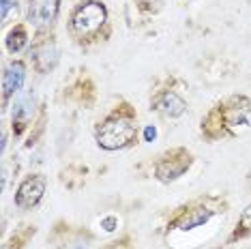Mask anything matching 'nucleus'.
Segmentation results:
<instances>
[{
  "instance_id": "9",
  "label": "nucleus",
  "mask_w": 251,
  "mask_h": 249,
  "mask_svg": "<svg viewBox=\"0 0 251 249\" xmlns=\"http://www.w3.org/2000/svg\"><path fill=\"white\" fill-rule=\"evenodd\" d=\"M32 60H35V67L41 73L52 71L56 67V62H58V48H56L52 41L37 45V48L32 50Z\"/></svg>"
},
{
  "instance_id": "14",
  "label": "nucleus",
  "mask_w": 251,
  "mask_h": 249,
  "mask_svg": "<svg viewBox=\"0 0 251 249\" xmlns=\"http://www.w3.org/2000/svg\"><path fill=\"white\" fill-rule=\"evenodd\" d=\"M11 9H18V0H2V7H0V15H2V20L9 18Z\"/></svg>"
},
{
  "instance_id": "4",
  "label": "nucleus",
  "mask_w": 251,
  "mask_h": 249,
  "mask_svg": "<svg viewBox=\"0 0 251 249\" xmlns=\"http://www.w3.org/2000/svg\"><path fill=\"white\" fill-rule=\"evenodd\" d=\"M45 185H48V180H45V176H41V174L26 178L24 183L20 185L18 194H15V204L20 208H32L35 204H39V200H41L45 194Z\"/></svg>"
},
{
  "instance_id": "13",
  "label": "nucleus",
  "mask_w": 251,
  "mask_h": 249,
  "mask_svg": "<svg viewBox=\"0 0 251 249\" xmlns=\"http://www.w3.org/2000/svg\"><path fill=\"white\" fill-rule=\"evenodd\" d=\"M238 228H241V234H247V232H251V204L243 211L241 222H238Z\"/></svg>"
},
{
  "instance_id": "15",
  "label": "nucleus",
  "mask_w": 251,
  "mask_h": 249,
  "mask_svg": "<svg viewBox=\"0 0 251 249\" xmlns=\"http://www.w3.org/2000/svg\"><path fill=\"white\" fill-rule=\"evenodd\" d=\"M144 138H146V142H152V140L157 138V129H155V127H146Z\"/></svg>"
},
{
  "instance_id": "8",
  "label": "nucleus",
  "mask_w": 251,
  "mask_h": 249,
  "mask_svg": "<svg viewBox=\"0 0 251 249\" xmlns=\"http://www.w3.org/2000/svg\"><path fill=\"white\" fill-rule=\"evenodd\" d=\"M152 107H155L157 112H161L163 116L178 118L180 114H185L187 103L176 93H161L159 97H155V101H152Z\"/></svg>"
},
{
  "instance_id": "7",
  "label": "nucleus",
  "mask_w": 251,
  "mask_h": 249,
  "mask_svg": "<svg viewBox=\"0 0 251 249\" xmlns=\"http://www.w3.org/2000/svg\"><path fill=\"white\" fill-rule=\"evenodd\" d=\"M24 77H26V67L22 65L20 60L11 62L4 69V75H2V99L7 101L11 95H15L18 90L22 88L24 84Z\"/></svg>"
},
{
  "instance_id": "3",
  "label": "nucleus",
  "mask_w": 251,
  "mask_h": 249,
  "mask_svg": "<svg viewBox=\"0 0 251 249\" xmlns=\"http://www.w3.org/2000/svg\"><path fill=\"white\" fill-rule=\"evenodd\" d=\"M191 166V157L185 150H174L165 155L161 161L157 163V176L161 180H174L185 174V170Z\"/></svg>"
},
{
  "instance_id": "6",
  "label": "nucleus",
  "mask_w": 251,
  "mask_h": 249,
  "mask_svg": "<svg viewBox=\"0 0 251 249\" xmlns=\"http://www.w3.org/2000/svg\"><path fill=\"white\" fill-rule=\"evenodd\" d=\"M58 13V0H32L28 9V20L35 28H48L56 20Z\"/></svg>"
},
{
  "instance_id": "10",
  "label": "nucleus",
  "mask_w": 251,
  "mask_h": 249,
  "mask_svg": "<svg viewBox=\"0 0 251 249\" xmlns=\"http://www.w3.org/2000/svg\"><path fill=\"white\" fill-rule=\"evenodd\" d=\"M213 217V211H206V208H198V211H189V215L180 219V230H191V228H198V225L206 224L208 219Z\"/></svg>"
},
{
  "instance_id": "1",
  "label": "nucleus",
  "mask_w": 251,
  "mask_h": 249,
  "mask_svg": "<svg viewBox=\"0 0 251 249\" xmlns=\"http://www.w3.org/2000/svg\"><path fill=\"white\" fill-rule=\"evenodd\" d=\"M135 140V124L131 118L112 116L97 131V144L105 150L125 149Z\"/></svg>"
},
{
  "instance_id": "2",
  "label": "nucleus",
  "mask_w": 251,
  "mask_h": 249,
  "mask_svg": "<svg viewBox=\"0 0 251 249\" xmlns=\"http://www.w3.org/2000/svg\"><path fill=\"white\" fill-rule=\"evenodd\" d=\"M105 20H107L105 4L90 0V2H84L75 9L73 20H71V28L79 39H86V37L97 35L101 30V26L105 24Z\"/></svg>"
},
{
  "instance_id": "16",
  "label": "nucleus",
  "mask_w": 251,
  "mask_h": 249,
  "mask_svg": "<svg viewBox=\"0 0 251 249\" xmlns=\"http://www.w3.org/2000/svg\"><path fill=\"white\" fill-rule=\"evenodd\" d=\"M101 225H103L105 230H114V225H116V219H114V217H107V219H103V222H101Z\"/></svg>"
},
{
  "instance_id": "12",
  "label": "nucleus",
  "mask_w": 251,
  "mask_h": 249,
  "mask_svg": "<svg viewBox=\"0 0 251 249\" xmlns=\"http://www.w3.org/2000/svg\"><path fill=\"white\" fill-rule=\"evenodd\" d=\"M24 45H26V30L18 26L15 30H11V35L7 39V48H9V52H20Z\"/></svg>"
},
{
  "instance_id": "11",
  "label": "nucleus",
  "mask_w": 251,
  "mask_h": 249,
  "mask_svg": "<svg viewBox=\"0 0 251 249\" xmlns=\"http://www.w3.org/2000/svg\"><path fill=\"white\" fill-rule=\"evenodd\" d=\"M30 116H32V95H22L13 110V121L15 118H30Z\"/></svg>"
},
{
  "instance_id": "5",
  "label": "nucleus",
  "mask_w": 251,
  "mask_h": 249,
  "mask_svg": "<svg viewBox=\"0 0 251 249\" xmlns=\"http://www.w3.org/2000/svg\"><path fill=\"white\" fill-rule=\"evenodd\" d=\"M241 99H232V105L224 107L226 127L234 129V131H245V129L251 127V105H249L247 99L243 101V105H238L241 103Z\"/></svg>"
}]
</instances>
